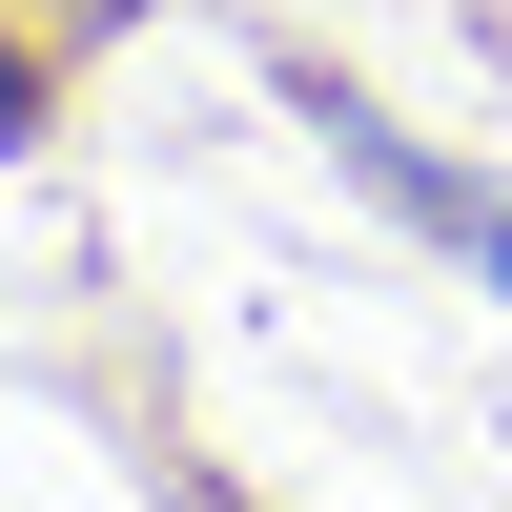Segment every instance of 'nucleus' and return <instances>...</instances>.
Masks as SVG:
<instances>
[{"label":"nucleus","mask_w":512,"mask_h":512,"mask_svg":"<svg viewBox=\"0 0 512 512\" xmlns=\"http://www.w3.org/2000/svg\"><path fill=\"white\" fill-rule=\"evenodd\" d=\"M328 164H349V185L390 205V226H431V246H451V267H472V287H512V205L472 185V164H431V144H410V123H369V103H328Z\"/></svg>","instance_id":"1"},{"label":"nucleus","mask_w":512,"mask_h":512,"mask_svg":"<svg viewBox=\"0 0 512 512\" xmlns=\"http://www.w3.org/2000/svg\"><path fill=\"white\" fill-rule=\"evenodd\" d=\"M21 123H41V62H21V41H0V144H21Z\"/></svg>","instance_id":"2"}]
</instances>
